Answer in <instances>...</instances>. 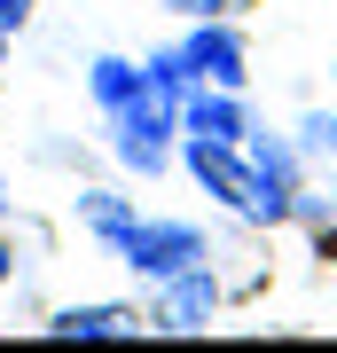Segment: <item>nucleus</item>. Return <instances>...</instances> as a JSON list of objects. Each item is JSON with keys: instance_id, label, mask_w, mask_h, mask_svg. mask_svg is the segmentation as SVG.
<instances>
[{"instance_id": "1", "label": "nucleus", "mask_w": 337, "mask_h": 353, "mask_svg": "<svg viewBox=\"0 0 337 353\" xmlns=\"http://www.w3.org/2000/svg\"><path fill=\"white\" fill-rule=\"evenodd\" d=\"M188 173H196L212 196H227L236 212H251V220H283V212H290V196L275 189V181H259V165L236 157V141H204V134H188Z\"/></svg>"}, {"instance_id": "2", "label": "nucleus", "mask_w": 337, "mask_h": 353, "mask_svg": "<svg viewBox=\"0 0 337 353\" xmlns=\"http://www.w3.org/2000/svg\"><path fill=\"white\" fill-rule=\"evenodd\" d=\"M125 259L141 267V275H181V267H196L204 259V236L196 228H125Z\"/></svg>"}, {"instance_id": "3", "label": "nucleus", "mask_w": 337, "mask_h": 353, "mask_svg": "<svg viewBox=\"0 0 337 353\" xmlns=\"http://www.w3.org/2000/svg\"><path fill=\"white\" fill-rule=\"evenodd\" d=\"M181 79H212V87H243V48H236V32H220V24H196V39L173 55Z\"/></svg>"}, {"instance_id": "4", "label": "nucleus", "mask_w": 337, "mask_h": 353, "mask_svg": "<svg viewBox=\"0 0 337 353\" xmlns=\"http://www.w3.org/2000/svg\"><path fill=\"white\" fill-rule=\"evenodd\" d=\"M173 290H165V330H204V314H212V275L204 267H181V275H165Z\"/></svg>"}, {"instance_id": "5", "label": "nucleus", "mask_w": 337, "mask_h": 353, "mask_svg": "<svg viewBox=\"0 0 337 353\" xmlns=\"http://www.w3.org/2000/svg\"><path fill=\"white\" fill-rule=\"evenodd\" d=\"M181 126L204 134V141H243V110H236L227 94H196V102L181 110Z\"/></svg>"}, {"instance_id": "6", "label": "nucleus", "mask_w": 337, "mask_h": 353, "mask_svg": "<svg viewBox=\"0 0 337 353\" xmlns=\"http://www.w3.org/2000/svg\"><path fill=\"white\" fill-rule=\"evenodd\" d=\"M48 330L55 338H125L134 314H125V306H71V314H55Z\"/></svg>"}, {"instance_id": "7", "label": "nucleus", "mask_w": 337, "mask_h": 353, "mask_svg": "<svg viewBox=\"0 0 337 353\" xmlns=\"http://www.w3.org/2000/svg\"><path fill=\"white\" fill-rule=\"evenodd\" d=\"M134 94H141V71L118 63V55H102V63H94V102H102V110H125Z\"/></svg>"}, {"instance_id": "8", "label": "nucleus", "mask_w": 337, "mask_h": 353, "mask_svg": "<svg viewBox=\"0 0 337 353\" xmlns=\"http://www.w3.org/2000/svg\"><path fill=\"white\" fill-rule=\"evenodd\" d=\"M87 220L102 228V236H118V243H125V228H134V212H125V204H110V196H94V204H87Z\"/></svg>"}, {"instance_id": "9", "label": "nucleus", "mask_w": 337, "mask_h": 353, "mask_svg": "<svg viewBox=\"0 0 337 353\" xmlns=\"http://www.w3.org/2000/svg\"><path fill=\"white\" fill-rule=\"evenodd\" d=\"M165 8H188L196 24H212V16H227V8H243V0H165Z\"/></svg>"}, {"instance_id": "10", "label": "nucleus", "mask_w": 337, "mask_h": 353, "mask_svg": "<svg viewBox=\"0 0 337 353\" xmlns=\"http://www.w3.org/2000/svg\"><path fill=\"white\" fill-rule=\"evenodd\" d=\"M24 16H32V0H0V32H16Z\"/></svg>"}, {"instance_id": "11", "label": "nucleus", "mask_w": 337, "mask_h": 353, "mask_svg": "<svg viewBox=\"0 0 337 353\" xmlns=\"http://www.w3.org/2000/svg\"><path fill=\"white\" fill-rule=\"evenodd\" d=\"M0 275H8V243H0Z\"/></svg>"}, {"instance_id": "12", "label": "nucleus", "mask_w": 337, "mask_h": 353, "mask_svg": "<svg viewBox=\"0 0 337 353\" xmlns=\"http://www.w3.org/2000/svg\"><path fill=\"white\" fill-rule=\"evenodd\" d=\"M329 141H337V118H329Z\"/></svg>"}, {"instance_id": "13", "label": "nucleus", "mask_w": 337, "mask_h": 353, "mask_svg": "<svg viewBox=\"0 0 337 353\" xmlns=\"http://www.w3.org/2000/svg\"><path fill=\"white\" fill-rule=\"evenodd\" d=\"M0 204H8V196H0Z\"/></svg>"}]
</instances>
